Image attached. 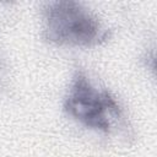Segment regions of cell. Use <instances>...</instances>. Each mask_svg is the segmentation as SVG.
I'll list each match as a JSON object with an SVG mask.
<instances>
[{
  "label": "cell",
  "mask_w": 157,
  "mask_h": 157,
  "mask_svg": "<svg viewBox=\"0 0 157 157\" xmlns=\"http://www.w3.org/2000/svg\"><path fill=\"white\" fill-rule=\"evenodd\" d=\"M64 112L82 126L118 135L125 141L134 137L126 113L117 97L97 87L83 70H76L63 102Z\"/></svg>",
  "instance_id": "cell-1"
},
{
  "label": "cell",
  "mask_w": 157,
  "mask_h": 157,
  "mask_svg": "<svg viewBox=\"0 0 157 157\" xmlns=\"http://www.w3.org/2000/svg\"><path fill=\"white\" fill-rule=\"evenodd\" d=\"M109 37V29L77 1H49L43 7V38L52 44L88 48L107 42Z\"/></svg>",
  "instance_id": "cell-2"
},
{
  "label": "cell",
  "mask_w": 157,
  "mask_h": 157,
  "mask_svg": "<svg viewBox=\"0 0 157 157\" xmlns=\"http://www.w3.org/2000/svg\"><path fill=\"white\" fill-rule=\"evenodd\" d=\"M5 66H6V64H5V59H4V56H2V52H1V49H0V72L5 69Z\"/></svg>",
  "instance_id": "cell-3"
}]
</instances>
